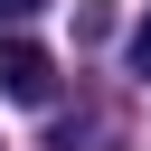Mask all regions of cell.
I'll use <instances>...</instances> for the list:
<instances>
[{
    "instance_id": "1",
    "label": "cell",
    "mask_w": 151,
    "mask_h": 151,
    "mask_svg": "<svg viewBox=\"0 0 151 151\" xmlns=\"http://www.w3.org/2000/svg\"><path fill=\"white\" fill-rule=\"evenodd\" d=\"M0 94H9V104H47V94H57V57H47L38 38H19V28L0 38Z\"/></svg>"
},
{
    "instance_id": "2",
    "label": "cell",
    "mask_w": 151,
    "mask_h": 151,
    "mask_svg": "<svg viewBox=\"0 0 151 151\" xmlns=\"http://www.w3.org/2000/svg\"><path fill=\"white\" fill-rule=\"evenodd\" d=\"M132 76H151V9H142V28H132Z\"/></svg>"
},
{
    "instance_id": "3",
    "label": "cell",
    "mask_w": 151,
    "mask_h": 151,
    "mask_svg": "<svg viewBox=\"0 0 151 151\" xmlns=\"http://www.w3.org/2000/svg\"><path fill=\"white\" fill-rule=\"evenodd\" d=\"M38 9H47V0H0V19H38Z\"/></svg>"
}]
</instances>
